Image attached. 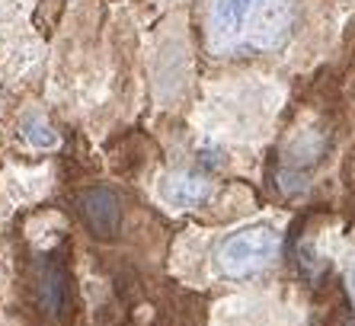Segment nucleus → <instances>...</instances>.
<instances>
[{"label":"nucleus","mask_w":355,"mask_h":326,"mask_svg":"<svg viewBox=\"0 0 355 326\" xmlns=\"http://www.w3.org/2000/svg\"><path fill=\"white\" fill-rule=\"evenodd\" d=\"M157 196L164 205L176 208V212H186V208H198L205 205L208 198L215 196V182L208 176H198V173H186V170H176V173H164L157 182Z\"/></svg>","instance_id":"4"},{"label":"nucleus","mask_w":355,"mask_h":326,"mask_svg":"<svg viewBox=\"0 0 355 326\" xmlns=\"http://www.w3.org/2000/svg\"><path fill=\"white\" fill-rule=\"evenodd\" d=\"M349 291H352V298H355V269L349 272Z\"/></svg>","instance_id":"7"},{"label":"nucleus","mask_w":355,"mask_h":326,"mask_svg":"<svg viewBox=\"0 0 355 326\" xmlns=\"http://www.w3.org/2000/svg\"><path fill=\"white\" fill-rule=\"evenodd\" d=\"M346 326H355V320H349V323H346Z\"/></svg>","instance_id":"8"},{"label":"nucleus","mask_w":355,"mask_h":326,"mask_svg":"<svg viewBox=\"0 0 355 326\" xmlns=\"http://www.w3.org/2000/svg\"><path fill=\"white\" fill-rule=\"evenodd\" d=\"M259 0H215L211 19H208V42L211 49L227 55L234 49H243L247 23L253 17Z\"/></svg>","instance_id":"3"},{"label":"nucleus","mask_w":355,"mask_h":326,"mask_svg":"<svg viewBox=\"0 0 355 326\" xmlns=\"http://www.w3.org/2000/svg\"><path fill=\"white\" fill-rule=\"evenodd\" d=\"M80 214L96 237H112L122 224V205L112 189H87L80 196Z\"/></svg>","instance_id":"5"},{"label":"nucleus","mask_w":355,"mask_h":326,"mask_svg":"<svg viewBox=\"0 0 355 326\" xmlns=\"http://www.w3.org/2000/svg\"><path fill=\"white\" fill-rule=\"evenodd\" d=\"M291 19H295L291 0H259L257 10H253V17H250V23H247L243 49H253V51L282 49L291 33Z\"/></svg>","instance_id":"2"},{"label":"nucleus","mask_w":355,"mask_h":326,"mask_svg":"<svg viewBox=\"0 0 355 326\" xmlns=\"http://www.w3.org/2000/svg\"><path fill=\"white\" fill-rule=\"evenodd\" d=\"M23 141L29 147H39V151H51V147H58V131L49 125L45 115H26L23 119Z\"/></svg>","instance_id":"6"},{"label":"nucleus","mask_w":355,"mask_h":326,"mask_svg":"<svg viewBox=\"0 0 355 326\" xmlns=\"http://www.w3.org/2000/svg\"><path fill=\"white\" fill-rule=\"evenodd\" d=\"M282 250V237L275 228L253 224L227 234L218 243L215 266L224 278H253L263 269H269Z\"/></svg>","instance_id":"1"}]
</instances>
